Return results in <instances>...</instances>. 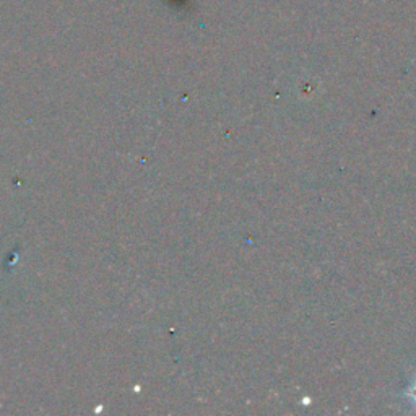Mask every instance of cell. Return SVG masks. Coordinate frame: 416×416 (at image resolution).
<instances>
[{"label":"cell","mask_w":416,"mask_h":416,"mask_svg":"<svg viewBox=\"0 0 416 416\" xmlns=\"http://www.w3.org/2000/svg\"><path fill=\"white\" fill-rule=\"evenodd\" d=\"M407 397L410 398V400L413 402V405H415V408H416V381L413 382L412 386L408 387V390H407Z\"/></svg>","instance_id":"6da1fadb"}]
</instances>
